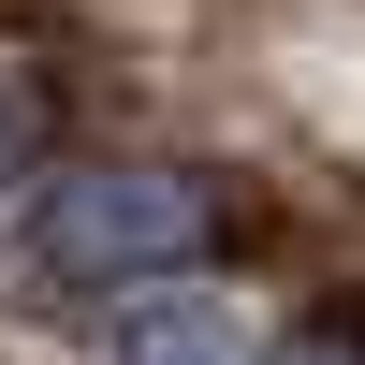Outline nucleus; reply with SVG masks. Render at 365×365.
Listing matches in <instances>:
<instances>
[{
    "instance_id": "obj_1",
    "label": "nucleus",
    "mask_w": 365,
    "mask_h": 365,
    "mask_svg": "<svg viewBox=\"0 0 365 365\" xmlns=\"http://www.w3.org/2000/svg\"><path fill=\"white\" fill-rule=\"evenodd\" d=\"M29 263H44L58 292H88V307H117V292H161L205 263V190L161 161H73L29 190Z\"/></svg>"
},
{
    "instance_id": "obj_2",
    "label": "nucleus",
    "mask_w": 365,
    "mask_h": 365,
    "mask_svg": "<svg viewBox=\"0 0 365 365\" xmlns=\"http://www.w3.org/2000/svg\"><path fill=\"white\" fill-rule=\"evenodd\" d=\"M103 365H292V351L263 336L234 292L161 278V292H117V307H103Z\"/></svg>"
}]
</instances>
